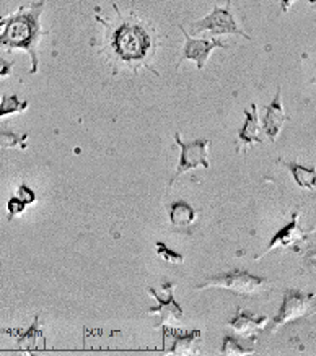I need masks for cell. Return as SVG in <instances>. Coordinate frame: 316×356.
I'll return each instance as SVG.
<instances>
[{
  "label": "cell",
  "instance_id": "6da1fadb",
  "mask_svg": "<svg viewBox=\"0 0 316 356\" xmlns=\"http://www.w3.org/2000/svg\"><path fill=\"white\" fill-rule=\"evenodd\" d=\"M46 0H33L28 6H20L8 15H0V49H22L31 57L30 74H36L38 42L45 31L41 30V15L45 12Z\"/></svg>",
  "mask_w": 316,
  "mask_h": 356
},
{
  "label": "cell",
  "instance_id": "7a4b0ae2",
  "mask_svg": "<svg viewBox=\"0 0 316 356\" xmlns=\"http://www.w3.org/2000/svg\"><path fill=\"white\" fill-rule=\"evenodd\" d=\"M113 8L118 13V22H104V25H108V47L114 59L131 67L145 65L148 70L160 76L157 70H153L147 64L148 57L152 56L153 47H155L150 31L134 13L124 17L116 3H113Z\"/></svg>",
  "mask_w": 316,
  "mask_h": 356
},
{
  "label": "cell",
  "instance_id": "3957f363",
  "mask_svg": "<svg viewBox=\"0 0 316 356\" xmlns=\"http://www.w3.org/2000/svg\"><path fill=\"white\" fill-rule=\"evenodd\" d=\"M269 282L264 278L251 275V273L243 270H233L223 275H217L210 278L203 285L198 286V290H205V288H223L235 293L237 296H253L267 288Z\"/></svg>",
  "mask_w": 316,
  "mask_h": 356
},
{
  "label": "cell",
  "instance_id": "277c9868",
  "mask_svg": "<svg viewBox=\"0 0 316 356\" xmlns=\"http://www.w3.org/2000/svg\"><path fill=\"white\" fill-rule=\"evenodd\" d=\"M313 312H316V295H310V293L299 290L285 291L284 301H282L281 309L274 317L271 332L279 330L281 327L313 314Z\"/></svg>",
  "mask_w": 316,
  "mask_h": 356
},
{
  "label": "cell",
  "instance_id": "5b68a950",
  "mask_svg": "<svg viewBox=\"0 0 316 356\" xmlns=\"http://www.w3.org/2000/svg\"><path fill=\"white\" fill-rule=\"evenodd\" d=\"M193 35H198L200 31H210V35L214 36H222V35H237L243 36L245 40H251L250 35H246L245 31L238 26V22L235 20L232 10H230V2H227L225 7L215 6L214 10L205 15L200 20L194 22L191 26Z\"/></svg>",
  "mask_w": 316,
  "mask_h": 356
},
{
  "label": "cell",
  "instance_id": "8992f818",
  "mask_svg": "<svg viewBox=\"0 0 316 356\" xmlns=\"http://www.w3.org/2000/svg\"><path fill=\"white\" fill-rule=\"evenodd\" d=\"M175 143L181 148V156L178 168L175 171V176L170 179V186H175L178 177L183 176L184 172L193 171L199 166H203L204 170H210V163L207 160V148L210 145L209 138H198V140L193 142H183L181 140L180 132H176Z\"/></svg>",
  "mask_w": 316,
  "mask_h": 356
},
{
  "label": "cell",
  "instance_id": "52a82bcc",
  "mask_svg": "<svg viewBox=\"0 0 316 356\" xmlns=\"http://www.w3.org/2000/svg\"><path fill=\"white\" fill-rule=\"evenodd\" d=\"M181 33L184 35V47H183V56L178 62V67L183 60H194L199 70H203L207 62L210 52L214 49H227V42L217 40V38H193L188 31L184 30V26H178Z\"/></svg>",
  "mask_w": 316,
  "mask_h": 356
},
{
  "label": "cell",
  "instance_id": "ba28073f",
  "mask_svg": "<svg viewBox=\"0 0 316 356\" xmlns=\"http://www.w3.org/2000/svg\"><path fill=\"white\" fill-rule=\"evenodd\" d=\"M165 291H166V296L161 298L155 290L148 288V293H150V295L155 298L157 302H158L155 307H150V309H148V314H150V316L157 314L158 317H160V325L161 327H178L181 319H183L184 312L175 300V295H173L175 285H170V283H166Z\"/></svg>",
  "mask_w": 316,
  "mask_h": 356
},
{
  "label": "cell",
  "instance_id": "9c48e42d",
  "mask_svg": "<svg viewBox=\"0 0 316 356\" xmlns=\"http://www.w3.org/2000/svg\"><path fill=\"white\" fill-rule=\"evenodd\" d=\"M264 109H266V115L261 119V127H262V131L266 132V136L269 137V140L276 142L282 131V126L287 122L284 104H282L281 86H277L274 99H272L271 104L264 106Z\"/></svg>",
  "mask_w": 316,
  "mask_h": 356
},
{
  "label": "cell",
  "instance_id": "30bf717a",
  "mask_svg": "<svg viewBox=\"0 0 316 356\" xmlns=\"http://www.w3.org/2000/svg\"><path fill=\"white\" fill-rule=\"evenodd\" d=\"M245 114V122L238 132V143H237V153L242 150H248V147L253 143H262L261 137V119L258 115V104L251 103V113L248 109H243Z\"/></svg>",
  "mask_w": 316,
  "mask_h": 356
},
{
  "label": "cell",
  "instance_id": "8fae6325",
  "mask_svg": "<svg viewBox=\"0 0 316 356\" xmlns=\"http://www.w3.org/2000/svg\"><path fill=\"white\" fill-rule=\"evenodd\" d=\"M299 216H300V213L299 211H295L294 213V216H292V220H290V223L287 225V226H284V228H282L279 233H277L274 238L271 239V243L267 244V248H266V251L262 252V254H260V256H256L255 259L258 261V259L260 257H262V256H266L267 252H271V251H274L276 248H290V246H294V244H297L299 241H301V239L305 238V231L300 228V225H299Z\"/></svg>",
  "mask_w": 316,
  "mask_h": 356
},
{
  "label": "cell",
  "instance_id": "7c38bea8",
  "mask_svg": "<svg viewBox=\"0 0 316 356\" xmlns=\"http://www.w3.org/2000/svg\"><path fill=\"white\" fill-rule=\"evenodd\" d=\"M267 321H269L267 316L256 317L250 314V312L240 311L235 319L228 322V325L237 332V335L243 337V339H255L258 332L262 330L267 325Z\"/></svg>",
  "mask_w": 316,
  "mask_h": 356
},
{
  "label": "cell",
  "instance_id": "4fadbf2b",
  "mask_svg": "<svg viewBox=\"0 0 316 356\" xmlns=\"http://www.w3.org/2000/svg\"><path fill=\"white\" fill-rule=\"evenodd\" d=\"M200 343V332L191 330L188 334L176 335L175 343L171 345L168 353L171 355H198Z\"/></svg>",
  "mask_w": 316,
  "mask_h": 356
},
{
  "label": "cell",
  "instance_id": "5bb4252c",
  "mask_svg": "<svg viewBox=\"0 0 316 356\" xmlns=\"http://www.w3.org/2000/svg\"><path fill=\"white\" fill-rule=\"evenodd\" d=\"M196 216H198V211L193 209L188 202L178 200L171 205L170 210V221L173 226H178V228H184V226H189L194 223Z\"/></svg>",
  "mask_w": 316,
  "mask_h": 356
},
{
  "label": "cell",
  "instance_id": "9a60e30c",
  "mask_svg": "<svg viewBox=\"0 0 316 356\" xmlns=\"http://www.w3.org/2000/svg\"><path fill=\"white\" fill-rule=\"evenodd\" d=\"M287 168L294 176L297 186L306 191H315L316 189V170L313 168H306L300 163H287Z\"/></svg>",
  "mask_w": 316,
  "mask_h": 356
},
{
  "label": "cell",
  "instance_id": "2e32d148",
  "mask_svg": "<svg viewBox=\"0 0 316 356\" xmlns=\"http://www.w3.org/2000/svg\"><path fill=\"white\" fill-rule=\"evenodd\" d=\"M28 101H22L15 93H3L0 98V119L6 118V115L23 113L28 109Z\"/></svg>",
  "mask_w": 316,
  "mask_h": 356
},
{
  "label": "cell",
  "instance_id": "e0dca14e",
  "mask_svg": "<svg viewBox=\"0 0 316 356\" xmlns=\"http://www.w3.org/2000/svg\"><path fill=\"white\" fill-rule=\"evenodd\" d=\"M28 137H30V134L28 132L18 134V132L8 131V129H0V148L20 147L22 150H25Z\"/></svg>",
  "mask_w": 316,
  "mask_h": 356
},
{
  "label": "cell",
  "instance_id": "ac0fdd59",
  "mask_svg": "<svg viewBox=\"0 0 316 356\" xmlns=\"http://www.w3.org/2000/svg\"><path fill=\"white\" fill-rule=\"evenodd\" d=\"M255 348L253 346H246L242 343L240 339H235L232 335L225 337L223 346H222V355H251Z\"/></svg>",
  "mask_w": 316,
  "mask_h": 356
},
{
  "label": "cell",
  "instance_id": "d6986e66",
  "mask_svg": "<svg viewBox=\"0 0 316 356\" xmlns=\"http://www.w3.org/2000/svg\"><path fill=\"white\" fill-rule=\"evenodd\" d=\"M155 248H157V254L161 259H164V261L170 262V264H183L184 262V257L181 256V254H178V252L171 251V249L166 246L165 243H161V241L157 243Z\"/></svg>",
  "mask_w": 316,
  "mask_h": 356
},
{
  "label": "cell",
  "instance_id": "ffe728a7",
  "mask_svg": "<svg viewBox=\"0 0 316 356\" xmlns=\"http://www.w3.org/2000/svg\"><path fill=\"white\" fill-rule=\"evenodd\" d=\"M7 209H8V220H12L13 216L20 215V213H23V211H25L26 204H25V202H22L20 199H18L17 195H13L12 199L8 200Z\"/></svg>",
  "mask_w": 316,
  "mask_h": 356
},
{
  "label": "cell",
  "instance_id": "44dd1931",
  "mask_svg": "<svg viewBox=\"0 0 316 356\" xmlns=\"http://www.w3.org/2000/svg\"><path fill=\"white\" fill-rule=\"evenodd\" d=\"M15 195H17L18 199H20L22 202H25L26 205H30V204H33V202H36L35 191H33L31 187H28L26 184H20V186H18V191H17Z\"/></svg>",
  "mask_w": 316,
  "mask_h": 356
},
{
  "label": "cell",
  "instance_id": "7402d4cb",
  "mask_svg": "<svg viewBox=\"0 0 316 356\" xmlns=\"http://www.w3.org/2000/svg\"><path fill=\"white\" fill-rule=\"evenodd\" d=\"M12 70H13L12 62L6 60L2 56H0V76H2V79L3 76H8L12 74Z\"/></svg>",
  "mask_w": 316,
  "mask_h": 356
},
{
  "label": "cell",
  "instance_id": "603a6c76",
  "mask_svg": "<svg viewBox=\"0 0 316 356\" xmlns=\"http://www.w3.org/2000/svg\"><path fill=\"white\" fill-rule=\"evenodd\" d=\"M295 0H281V8L282 12H289V8L292 7V3H294Z\"/></svg>",
  "mask_w": 316,
  "mask_h": 356
},
{
  "label": "cell",
  "instance_id": "cb8c5ba5",
  "mask_svg": "<svg viewBox=\"0 0 316 356\" xmlns=\"http://www.w3.org/2000/svg\"><path fill=\"white\" fill-rule=\"evenodd\" d=\"M308 2L311 3V6H316V0H308Z\"/></svg>",
  "mask_w": 316,
  "mask_h": 356
},
{
  "label": "cell",
  "instance_id": "d4e9b609",
  "mask_svg": "<svg viewBox=\"0 0 316 356\" xmlns=\"http://www.w3.org/2000/svg\"><path fill=\"white\" fill-rule=\"evenodd\" d=\"M313 81H316V74H315V76H313Z\"/></svg>",
  "mask_w": 316,
  "mask_h": 356
}]
</instances>
